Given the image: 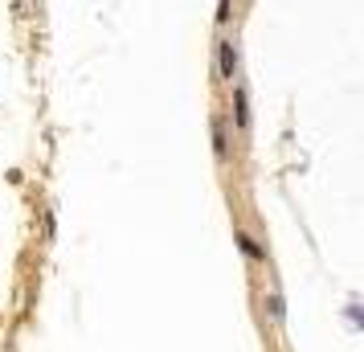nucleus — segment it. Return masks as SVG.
I'll return each mask as SVG.
<instances>
[{"mask_svg": "<svg viewBox=\"0 0 364 352\" xmlns=\"http://www.w3.org/2000/svg\"><path fill=\"white\" fill-rule=\"evenodd\" d=\"M233 111H237V127H250V102H246V90L242 86L233 90Z\"/></svg>", "mask_w": 364, "mask_h": 352, "instance_id": "nucleus-1", "label": "nucleus"}, {"mask_svg": "<svg viewBox=\"0 0 364 352\" xmlns=\"http://www.w3.org/2000/svg\"><path fill=\"white\" fill-rule=\"evenodd\" d=\"M221 70L233 74V50H230V46H221Z\"/></svg>", "mask_w": 364, "mask_h": 352, "instance_id": "nucleus-2", "label": "nucleus"}, {"mask_svg": "<svg viewBox=\"0 0 364 352\" xmlns=\"http://www.w3.org/2000/svg\"><path fill=\"white\" fill-rule=\"evenodd\" d=\"M270 316L282 319V299H279V295H270Z\"/></svg>", "mask_w": 364, "mask_h": 352, "instance_id": "nucleus-3", "label": "nucleus"}]
</instances>
